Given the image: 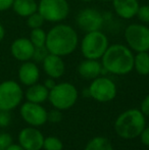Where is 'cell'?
I'll list each match as a JSON object with an SVG mask.
<instances>
[{"label":"cell","instance_id":"83f0119b","mask_svg":"<svg viewBox=\"0 0 149 150\" xmlns=\"http://www.w3.org/2000/svg\"><path fill=\"white\" fill-rule=\"evenodd\" d=\"M62 120V115L59 109L55 108L47 112V120L50 122H59Z\"/></svg>","mask_w":149,"mask_h":150},{"label":"cell","instance_id":"4dcf8cb0","mask_svg":"<svg viewBox=\"0 0 149 150\" xmlns=\"http://www.w3.org/2000/svg\"><path fill=\"white\" fill-rule=\"evenodd\" d=\"M140 138H141V141L145 146L149 147V127H147L142 131L141 135H140Z\"/></svg>","mask_w":149,"mask_h":150},{"label":"cell","instance_id":"44dd1931","mask_svg":"<svg viewBox=\"0 0 149 150\" xmlns=\"http://www.w3.org/2000/svg\"><path fill=\"white\" fill-rule=\"evenodd\" d=\"M84 150H113L109 140L103 137H95L87 143Z\"/></svg>","mask_w":149,"mask_h":150},{"label":"cell","instance_id":"603a6c76","mask_svg":"<svg viewBox=\"0 0 149 150\" xmlns=\"http://www.w3.org/2000/svg\"><path fill=\"white\" fill-rule=\"evenodd\" d=\"M43 148L45 150H62V142L56 137H47L44 139Z\"/></svg>","mask_w":149,"mask_h":150},{"label":"cell","instance_id":"52a82bcc","mask_svg":"<svg viewBox=\"0 0 149 150\" xmlns=\"http://www.w3.org/2000/svg\"><path fill=\"white\" fill-rule=\"evenodd\" d=\"M124 36L132 51H149V27L144 24H131L126 28Z\"/></svg>","mask_w":149,"mask_h":150},{"label":"cell","instance_id":"d6a6232c","mask_svg":"<svg viewBox=\"0 0 149 150\" xmlns=\"http://www.w3.org/2000/svg\"><path fill=\"white\" fill-rule=\"evenodd\" d=\"M55 85H56L55 81H54V79H52V78H49V79H47L45 81V83H44V86H45V87L47 88L48 90H51Z\"/></svg>","mask_w":149,"mask_h":150},{"label":"cell","instance_id":"5b68a950","mask_svg":"<svg viewBox=\"0 0 149 150\" xmlns=\"http://www.w3.org/2000/svg\"><path fill=\"white\" fill-rule=\"evenodd\" d=\"M78 90L73 84L68 82L56 84L51 90H49L50 103L59 110H66L74 106L78 100Z\"/></svg>","mask_w":149,"mask_h":150},{"label":"cell","instance_id":"9a60e30c","mask_svg":"<svg viewBox=\"0 0 149 150\" xmlns=\"http://www.w3.org/2000/svg\"><path fill=\"white\" fill-rule=\"evenodd\" d=\"M115 14L124 20H131L136 16L140 4L138 0H112Z\"/></svg>","mask_w":149,"mask_h":150},{"label":"cell","instance_id":"5bb4252c","mask_svg":"<svg viewBox=\"0 0 149 150\" xmlns=\"http://www.w3.org/2000/svg\"><path fill=\"white\" fill-rule=\"evenodd\" d=\"M43 69L49 78L58 79L64 76L66 71V64L61 56L49 53L43 60Z\"/></svg>","mask_w":149,"mask_h":150},{"label":"cell","instance_id":"8992f818","mask_svg":"<svg viewBox=\"0 0 149 150\" xmlns=\"http://www.w3.org/2000/svg\"><path fill=\"white\" fill-rule=\"evenodd\" d=\"M38 12L45 22L61 23L70 14V4L68 0H40Z\"/></svg>","mask_w":149,"mask_h":150},{"label":"cell","instance_id":"ffe728a7","mask_svg":"<svg viewBox=\"0 0 149 150\" xmlns=\"http://www.w3.org/2000/svg\"><path fill=\"white\" fill-rule=\"evenodd\" d=\"M134 69L139 75H149V51L137 52L134 55Z\"/></svg>","mask_w":149,"mask_h":150},{"label":"cell","instance_id":"cb8c5ba5","mask_svg":"<svg viewBox=\"0 0 149 150\" xmlns=\"http://www.w3.org/2000/svg\"><path fill=\"white\" fill-rule=\"evenodd\" d=\"M44 22H45V20L43 18V16L38 11H36L28 16L27 25L31 29H38V28H42V26L44 25Z\"/></svg>","mask_w":149,"mask_h":150},{"label":"cell","instance_id":"30bf717a","mask_svg":"<svg viewBox=\"0 0 149 150\" xmlns=\"http://www.w3.org/2000/svg\"><path fill=\"white\" fill-rule=\"evenodd\" d=\"M104 23V18L99 10L87 7L81 9L77 14L76 24L78 28L85 33L99 31Z\"/></svg>","mask_w":149,"mask_h":150},{"label":"cell","instance_id":"484cf974","mask_svg":"<svg viewBox=\"0 0 149 150\" xmlns=\"http://www.w3.org/2000/svg\"><path fill=\"white\" fill-rule=\"evenodd\" d=\"M49 54V51L47 50L46 46H41V47H35L34 54H33L32 59H34L36 62H43L46 56Z\"/></svg>","mask_w":149,"mask_h":150},{"label":"cell","instance_id":"7c38bea8","mask_svg":"<svg viewBox=\"0 0 149 150\" xmlns=\"http://www.w3.org/2000/svg\"><path fill=\"white\" fill-rule=\"evenodd\" d=\"M18 142L26 150H41L43 148L44 136L35 128H26L20 131Z\"/></svg>","mask_w":149,"mask_h":150},{"label":"cell","instance_id":"d4e9b609","mask_svg":"<svg viewBox=\"0 0 149 150\" xmlns=\"http://www.w3.org/2000/svg\"><path fill=\"white\" fill-rule=\"evenodd\" d=\"M136 16L142 24H149V5H140Z\"/></svg>","mask_w":149,"mask_h":150},{"label":"cell","instance_id":"d6986e66","mask_svg":"<svg viewBox=\"0 0 149 150\" xmlns=\"http://www.w3.org/2000/svg\"><path fill=\"white\" fill-rule=\"evenodd\" d=\"M12 8L20 16L28 18L29 16L38 11V3L35 0H14Z\"/></svg>","mask_w":149,"mask_h":150},{"label":"cell","instance_id":"e0dca14e","mask_svg":"<svg viewBox=\"0 0 149 150\" xmlns=\"http://www.w3.org/2000/svg\"><path fill=\"white\" fill-rule=\"evenodd\" d=\"M18 78L20 81L26 86L36 84L40 78V71L36 63L25 61L18 69Z\"/></svg>","mask_w":149,"mask_h":150},{"label":"cell","instance_id":"e575fe53","mask_svg":"<svg viewBox=\"0 0 149 150\" xmlns=\"http://www.w3.org/2000/svg\"><path fill=\"white\" fill-rule=\"evenodd\" d=\"M4 35H5V31H4L3 26L0 24V41H2V40H3Z\"/></svg>","mask_w":149,"mask_h":150},{"label":"cell","instance_id":"ac0fdd59","mask_svg":"<svg viewBox=\"0 0 149 150\" xmlns=\"http://www.w3.org/2000/svg\"><path fill=\"white\" fill-rule=\"evenodd\" d=\"M49 90L42 84H34L29 86L28 90L26 92V98L28 101L34 103H42L48 99Z\"/></svg>","mask_w":149,"mask_h":150},{"label":"cell","instance_id":"3957f363","mask_svg":"<svg viewBox=\"0 0 149 150\" xmlns=\"http://www.w3.org/2000/svg\"><path fill=\"white\" fill-rule=\"evenodd\" d=\"M145 117L139 109H129L123 112L114 122V131L123 139H134L145 129Z\"/></svg>","mask_w":149,"mask_h":150},{"label":"cell","instance_id":"9c48e42d","mask_svg":"<svg viewBox=\"0 0 149 150\" xmlns=\"http://www.w3.org/2000/svg\"><path fill=\"white\" fill-rule=\"evenodd\" d=\"M23 90L14 81H5L0 84V110L16 108L23 99Z\"/></svg>","mask_w":149,"mask_h":150},{"label":"cell","instance_id":"ba28073f","mask_svg":"<svg viewBox=\"0 0 149 150\" xmlns=\"http://www.w3.org/2000/svg\"><path fill=\"white\" fill-rule=\"evenodd\" d=\"M90 97L98 102H109L117 96V85L112 80L106 77H98L92 80L89 86Z\"/></svg>","mask_w":149,"mask_h":150},{"label":"cell","instance_id":"8fae6325","mask_svg":"<svg viewBox=\"0 0 149 150\" xmlns=\"http://www.w3.org/2000/svg\"><path fill=\"white\" fill-rule=\"evenodd\" d=\"M20 115L26 122L33 127H39L47 122V111L39 103H24L20 108Z\"/></svg>","mask_w":149,"mask_h":150},{"label":"cell","instance_id":"d590c367","mask_svg":"<svg viewBox=\"0 0 149 150\" xmlns=\"http://www.w3.org/2000/svg\"><path fill=\"white\" fill-rule=\"evenodd\" d=\"M81 1H83V2H91V1H93V0H81Z\"/></svg>","mask_w":149,"mask_h":150},{"label":"cell","instance_id":"7402d4cb","mask_svg":"<svg viewBox=\"0 0 149 150\" xmlns=\"http://www.w3.org/2000/svg\"><path fill=\"white\" fill-rule=\"evenodd\" d=\"M46 36H47V33L42 28L32 29V32H31L30 35V40L35 47H41V46H45Z\"/></svg>","mask_w":149,"mask_h":150},{"label":"cell","instance_id":"277c9868","mask_svg":"<svg viewBox=\"0 0 149 150\" xmlns=\"http://www.w3.org/2000/svg\"><path fill=\"white\" fill-rule=\"evenodd\" d=\"M108 46L107 36L100 30L86 33L80 44L82 55L88 59H100Z\"/></svg>","mask_w":149,"mask_h":150},{"label":"cell","instance_id":"f1b7e54d","mask_svg":"<svg viewBox=\"0 0 149 150\" xmlns=\"http://www.w3.org/2000/svg\"><path fill=\"white\" fill-rule=\"evenodd\" d=\"M10 115L7 110H1L0 111V127H6L10 122Z\"/></svg>","mask_w":149,"mask_h":150},{"label":"cell","instance_id":"6da1fadb","mask_svg":"<svg viewBox=\"0 0 149 150\" xmlns=\"http://www.w3.org/2000/svg\"><path fill=\"white\" fill-rule=\"evenodd\" d=\"M79 45V37L72 26L57 24L52 27L46 36L45 46L49 53L58 56H68L75 52Z\"/></svg>","mask_w":149,"mask_h":150},{"label":"cell","instance_id":"836d02e7","mask_svg":"<svg viewBox=\"0 0 149 150\" xmlns=\"http://www.w3.org/2000/svg\"><path fill=\"white\" fill-rule=\"evenodd\" d=\"M6 150H26L24 147H22L20 145H18V144H10L9 146L7 147Z\"/></svg>","mask_w":149,"mask_h":150},{"label":"cell","instance_id":"8d00e7d4","mask_svg":"<svg viewBox=\"0 0 149 150\" xmlns=\"http://www.w3.org/2000/svg\"><path fill=\"white\" fill-rule=\"evenodd\" d=\"M100 1H102V2H108V1H110V0H100Z\"/></svg>","mask_w":149,"mask_h":150},{"label":"cell","instance_id":"2e32d148","mask_svg":"<svg viewBox=\"0 0 149 150\" xmlns=\"http://www.w3.org/2000/svg\"><path fill=\"white\" fill-rule=\"evenodd\" d=\"M103 67L98 59H88L85 58L78 67V73L83 79L94 80L101 75Z\"/></svg>","mask_w":149,"mask_h":150},{"label":"cell","instance_id":"1f68e13d","mask_svg":"<svg viewBox=\"0 0 149 150\" xmlns=\"http://www.w3.org/2000/svg\"><path fill=\"white\" fill-rule=\"evenodd\" d=\"M13 1L14 0H0V11H4L12 7Z\"/></svg>","mask_w":149,"mask_h":150},{"label":"cell","instance_id":"4316f807","mask_svg":"<svg viewBox=\"0 0 149 150\" xmlns=\"http://www.w3.org/2000/svg\"><path fill=\"white\" fill-rule=\"evenodd\" d=\"M12 144V138L7 133H0V150H6Z\"/></svg>","mask_w":149,"mask_h":150},{"label":"cell","instance_id":"4fadbf2b","mask_svg":"<svg viewBox=\"0 0 149 150\" xmlns=\"http://www.w3.org/2000/svg\"><path fill=\"white\" fill-rule=\"evenodd\" d=\"M10 50H11L12 56L16 59L20 61H29L33 57L35 46L33 45L30 39L18 38L12 42Z\"/></svg>","mask_w":149,"mask_h":150},{"label":"cell","instance_id":"f546056e","mask_svg":"<svg viewBox=\"0 0 149 150\" xmlns=\"http://www.w3.org/2000/svg\"><path fill=\"white\" fill-rule=\"evenodd\" d=\"M140 110L142 111V113L144 115H148L149 117V95H147L143 99V101L141 103V109Z\"/></svg>","mask_w":149,"mask_h":150},{"label":"cell","instance_id":"7a4b0ae2","mask_svg":"<svg viewBox=\"0 0 149 150\" xmlns=\"http://www.w3.org/2000/svg\"><path fill=\"white\" fill-rule=\"evenodd\" d=\"M101 64L104 71L112 75H127L134 69V53L124 44H112L101 57Z\"/></svg>","mask_w":149,"mask_h":150}]
</instances>
